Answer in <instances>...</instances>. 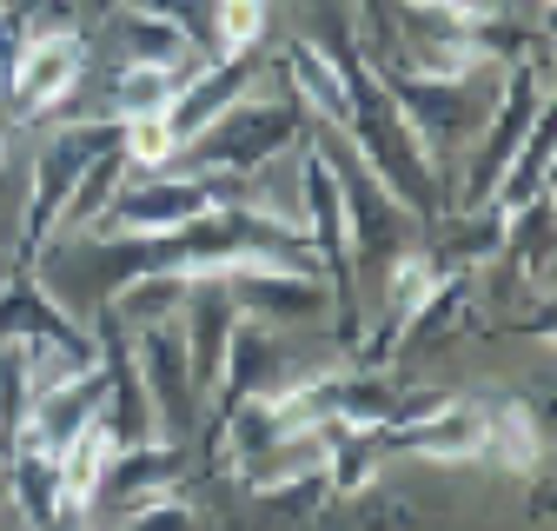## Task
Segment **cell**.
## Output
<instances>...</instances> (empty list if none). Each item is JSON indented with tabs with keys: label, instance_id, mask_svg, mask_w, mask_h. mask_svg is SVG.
Returning a JSON list of instances; mask_svg holds the SVG:
<instances>
[{
	"label": "cell",
	"instance_id": "1",
	"mask_svg": "<svg viewBox=\"0 0 557 531\" xmlns=\"http://www.w3.org/2000/svg\"><path fill=\"white\" fill-rule=\"evenodd\" d=\"M213 213V180H147V186H120L107 199V233L113 239H153V233H186L193 220Z\"/></svg>",
	"mask_w": 557,
	"mask_h": 531
},
{
	"label": "cell",
	"instance_id": "2",
	"mask_svg": "<svg viewBox=\"0 0 557 531\" xmlns=\"http://www.w3.org/2000/svg\"><path fill=\"white\" fill-rule=\"evenodd\" d=\"M81 74H87V40L53 27V34H34V40L14 53L8 94H14L21 113H47V107H60L66 94L81 87Z\"/></svg>",
	"mask_w": 557,
	"mask_h": 531
},
{
	"label": "cell",
	"instance_id": "3",
	"mask_svg": "<svg viewBox=\"0 0 557 531\" xmlns=\"http://www.w3.org/2000/svg\"><path fill=\"white\" fill-rule=\"evenodd\" d=\"M286 140H293V113H278V107H226L213 126H199L186 147H199L213 166H239V173H252L259 160H272V153H286Z\"/></svg>",
	"mask_w": 557,
	"mask_h": 531
},
{
	"label": "cell",
	"instance_id": "4",
	"mask_svg": "<svg viewBox=\"0 0 557 531\" xmlns=\"http://www.w3.org/2000/svg\"><path fill=\"white\" fill-rule=\"evenodd\" d=\"M100 398H113V379L107 372H74V379H60L47 392H34V412H27V452H60L66 439H74L94 412H100Z\"/></svg>",
	"mask_w": 557,
	"mask_h": 531
},
{
	"label": "cell",
	"instance_id": "5",
	"mask_svg": "<svg viewBox=\"0 0 557 531\" xmlns=\"http://www.w3.org/2000/svg\"><path fill=\"white\" fill-rule=\"evenodd\" d=\"M186 306V339H193V353H186V372H193V385H220V366H226V353H233V339H239V306H233V293L220 286V280H199L193 286V299H180Z\"/></svg>",
	"mask_w": 557,
	"mask_h": 531
},
{
	"label": "cell",
	"instance_id": "6",
	"mask_svg": "<svg viewBox=\"0 0 557 531\" xmlns=\"http://www.w3.org/2000/svg\"><path fill=\"white\" fill-rule=\"evenodd\" d=\"M252 74H259V66H252V60H239V53H233V60H220V66H199V74L173 94V107H166L173 140L186 147L199 126H213V120H220V113H226V107L252 87Z\"/></svg>",
	"mask_w": 557,
	"mask_h": 531
},
{
	"label": "cell",
	"instance_id": "7",
	"mask_svg": "<svg viewBox=\"0 0 557 531\" xmlns=\"http://www.w3.org/2000/svg\"><path fill=\"white\" fill-rule=\"evenodd\" d=\"M113 432L100 425V419H87L74 439L60 445V505H53V518H87V505H94V492L107 485V465H113Z\"/></svg>",
	"mask_w": 557,
	"mask_h": 531
},
{
	"label": "cell",
	"instance_id": "8",
	"mask_svg": "<svg viewBox=\"0 0 557 531\" xmlns=\"http://www.w3.org/2000/svg\"><path fill=\"white\" fill-rule=\"evenodd\" d=\"M385 452H425V458L484 452V412L451 406V412H432V419H418V425H398V432H385Z\"/></svg>",
	"mask_w": 557,
	"mask_h": 531
},
{
	"label": "cell",
	"instance_id": "9",
	"mask_svg": "<svg viewBox=\"0 0 557 531\" xmlns=\"http://www.w3.org/2000/svg\"><path fill=\"white\" fill-rule=\"evenodd\" d=\"M286 60H293V87H299V107H306V113H319V120H332V126L352 120V81H345V60H325V53L306 47V40H299Z\"/></svg>",
	"mask_w": 557,
	"mask_h": 531
},
{
	"label": "cell",
	"instance_id": "10",
	"mask_svg": "<svg viewBox=\"0 0 557 531\" xmlns=\"http://www.w3.org/2000/svg\"><path fill=\"white\" fill-rule=\"evenodd\" d=\"M147 372H153V419L186 425L193 419V372H186V353L166 325H147Z\"/></svg>",
	"mask_w": 557,
	"mask_h": 531
},
{
	"label": "cell",
	"instance_id": "11",
	"mask_svg": "<svg viewBox=\"0 0 557 531\" xmlns=\"http://www.w3.org/2000/svg\"><path fill=\"white\" fill-rule=\"evenodd\" d=\"M199 74V66H153V60H126L113 81V120H139V113H166L173 94Z\"/></svg>",
	"mask_w": 557,
	"mask_h": 531
},
{
	"label": "cell",
	"instance_id": "12",
	"mask_svg": "<svg viewBox=\"0 0 557 531\" xmlns=\"http://www.w3.org/2000/svg\"><path fill=\"white\" fill-rule=\"evenodd\" d=\"M537 81L531 74H518L511 81V107H505V126L492 133V140H484V153H478V180H471V193H492L498 186V173H511V153H518V140L537 126Z\"/></svg>",
	"mask_w": 557,
	"mask_h": 531
},
{
	"label": "cell",
	"instance_id": "13",
	"mask_svg": "<svg viewBox=\"0 0 557 531\" xmlns=\"http://www.w3.org/2000/svg\"><path fill=\"white\" fill-rule=\"evenodd\" d=\"M120 153H126L133 166H166V160L180 153V140H173L166 113H139V120H126V133H120Z\"/></svg>",
	"mask_w": 557,
	"mask_h": 531
},
{
	"label": "cell",
	"instance_id": "14",
	"mask_svg": "<svg viewBox=\"0 0 557 531\" xmlns=\"http://www.w3.org/2000/svg\"><path fill=\"white\" fill-rule=\"evenodd\" d=\"M213 27H220L226 53H246L265 27V0H213Z\"/></svg>",
	"mask_w": 557,
	"mask_h": 531
}]
</instances>
